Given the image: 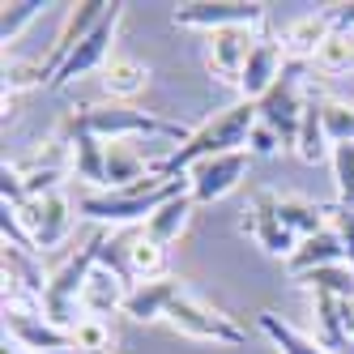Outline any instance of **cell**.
Wrapping results in <instances>:
<instances>
[{
  "label": "cell",
  "mask_w": 354,
  "mask_h": 354,
  "mask_svg": "<svg viewBox=\"0 0 354 354\" xmlns=\"http://www.w3.org/2000/svg\"><path fill=\"white\" fill-rule=\"evenodd\" d=\"M257 103H239L218 111L205 129H196L184 145H175L167 158H158L154 167H149V175H162V180H184V175L196 167V162H209V158H222V154H239V149H248V137L252 129H257Z\"/></svg>",
  "instance_id": "cell-1"
},
{
  "label": "cell",
  "mask_w": 354,
  "mask_h": 354,
  "mask_svg": "<svg viewBox=\"0 0 354 354\" xmlns=\"http://www.w3.org/2000/svg\"><path fill=\"white\" fill-rule=\"evenodd\" d=\"M188 188V180H162V175H149V180L133 184V188H107V192H86L77 201V214L98 222V226H133V222H149L158 205H167L171 196H180Z\"/></svg>",
  "instance_id": "cell-2"
},
{
  "label": "cell",
  "mask_w": 354,
  "mask_h": 354,
  "mask_svg": "<svg viewBox=\"0 0 354 354\" xmlns=\"http://www.w3.org/2000/svg\"><path fill=\"white\" fill-rule=\"evenodd\" d=\"M111 5L107 0H82V5H68L64 9V21H60V30H56V43H52V52H47L43 60H26V64H13L5 68V90H30V86H52L56 82V73L68 64V56L82 47V39L103 21Z\"/></svg>",
  "instance_id": "cell-3"
},
{
  "label": "cell",
  "mask_w": 354,
  "mask_h": 354,
  "mask_svg": "<svg viewBox=\"0 0 354 354\" xmlns=\"http://www.w3.org/2000/svg\"><path fill=\"white\" fill-rule=\"evenodd\" d=\"M103 243H107V235L94 231L77 252H68L64 265H56L52 273H47V295H43L39 308H43L47 320L60 324V328H68V333L86 320V316H82V290H86V282H90V273L98 269Z\"/></svg>",
  "instance_id": "cell-4"
},
{
  "label": "cell",
  "mask_w": 354,
  "mask_h": 354,
  "mask_svg": "<svg viewBox=\"0 0 354 354\" xmlns=\"http://www.w3.org/2000/svg\"><path fill=\"white\" fill-rule=\"evenodd\" d=\"M64 129H77V133H90L98 141H129V137H167L175 145H184L192 133H184L180 124H171L154 111H137V107H124V103H94V107H82L73 111Z\"/></svg>",
  "instance_id": "cell-5"
},
{
  "label": "cell",
  "mask_w": 354,
  "mask_h": 354,
  "mask_svg": "<svg viewBox=\"0 0 354 354\" xmlns=\"http://www.w3.org/2000/svg\"><path fill=\"white\" fill-rule=\"evenodd\" d=\"M303 107H308V98H303V60H286L282 77L269 86V94L257 103L261 111V124L282 137V145H295L299 137V124H303Z\"/></svg>",
  "instance_id": "cell-6"
},
{
  "label": "cell",
  "mask_w": 354,
  "mask_h": 354,
  "mask_svg": "<svg viewBox=\"0 0 354 354\" xmlns=\"http://www.w3.org/2000/svg\"><path fill=\"white\" fill-rule=\"evenodd\" d=\"M13 209V205H9ZM17 222H21V231L30 235L35 252H52L68 239V226H73V205L60 196V192H47V196H30V201H21V205L13 209Z\"/></svg>",
  "instance_id": "cell-7"
},
{
  "label": "cell",
  "mask_w": 354,
  "mask_h": 354,
  "mask_svg": "<svg viewBox=\"0 0 354 354\" xmlns=\"http://www.w3.org/2000/svg\"><path fill=\"white\" fill-rule=\"evenodd\" d=\"M265 21V5H243V0H192V5L175 9V26L188 30H257Z\"/></svg>",
  "instance_id": "cell-8"
},
{
  "label": "cell",
  "mask_w": 354,
  "mask_h": 354,
  "mask_svg": "<svg viewBox=\"0 0 354 354\" xmlns=\"http://www.w3.org/2000/svg\"><path fill=\"white\" fill-rule=\"evenodd\" d=\"M167 320L180 328V333H188V337L214 342V346H243V328L226 316V312L209 308V303H201V299H192V295H180V299H175L171 312H167Z\"/></svg>",
  "instance_id": "cell-9"
},
{
  "label": "cell",
  "mask_w": 354,
  "mask_h": 354,
  "mask_svg": "<svg viewBox=\"0 0 354 354\" xmlns=\"http://www.w3.org/2000/svg\"><path fill=\"white\" fill-rule=\"evenodd\" d=\"M5 333L13 337L17 350H30V354H52V350H77V337L68 328L52 324L43 312H26L17 303H5Z\"/></svg>",
  "instance_id": "cell-10"
},
{
  "label": "cell",
  "mask_w": 354,
  "mask_h": 354,
  "mask_svg": "<svg viewBox=\"0 0 354 354\" xmlns=\"http://www.w3.org/2000/svg\"><path fill=\"white\" fill-rule=\"evenodd\" d=\"M248 149H239V154H222V158H209V162H196L184 180H188V196L192 205H214V201H222L226 192H235L239 180L248 175Z\"/></svg>",
  "instance_id": "cell-11"
},
{
  "label": "cell",
  "mask_w": 354,
  "mask_h": 354,
  "mask_svg": "<svg viewBox=\"0 0 354 354\" xmlns=\"http://www.w3.org/2000/svg\"><path fill=\"white\" fill-rule=\"evenodd\" d=\"M120 13H124V5H111V9L103 13V21H98V26L82 39V47L68 56V64L56 73L52 86H68V82L86 77V73H94V68H107V60H111V39H115V26H120Z\"/></svg>",
  "instance_id": "cell-12"
},
{
  "label": "cell",
  "mask_w": 354,
  "mask_h": 354,
  "mask_svg": "<svg viewBox=\"0 0 354 354\" xmlns=\"http://www.w3.org/2000/svg\"><path fill=\"white\" fill-rule=\"evenodd\" d=\"M243 231L257 239L269 257H282V261H290L295 248H299V239L282 226V218H277V196L273 192H257V196H252V209L243 218Z\"/></svg>",
  "instance_id": "cell-13"
},
{
  "label": "cell",
  "mask_w": 354,
  "mask_h": 354,
  "mask_svg": "<svg viewBox=\"0 0 354 354\" xmlns=\"http://www.w3.org/2000/svg\"><path fill=\"white\" fill-rule=\"evenodd\" d=\"M282 43H273V39H257V47H252V56L243 64V77H239V94H243V103H261V98L269 94V86L282 77Z\"/></svg>",
  "instance_id": "cell-14"
},
{
  "label": "cell",
  "mask_w": 354,
  "mask_h": 354,
  "mask_svg": "<svg viewBox=\"0 0 354 354\" xmlns=\"http://www.w3.org/2000/svg\"><path fill=\"white\" fill-rule=\"evenodd\" d=\"M328 265H346V243H342V235L333 231V226L320 231V235L299 239L295 257L286 261V269H290L295 282H299V277H308V273H316V269H328Z\"/></svg>",
  "instance_id": "cell-15"
},
{
  "label": "cell",
  "mask_w": 354,
  "mask_h": 354,
  "mask_svg": "<svg viewBox=\"0 0 354 354\" xmlns=\"http://www.w3.org/2000/svg\"><path fill=\"white\" fill-rule=\"evenodd\" d=\"M252 47H257V35H252V30H218V35H209V68L218 73L222 82L239 86Z\"/></svg>",
  "instance_id": "cell-16"
},
{
  "label": "cell",
  "mask_w": 354,
  "mask_h": 354,
  "mask_svg": "<svg viewBox=\"0 0 354 354\" xmlns=\"http://www.w3.org/2000/svg\"><path fill=\"white\" fill-rule=\"evenodd\" d=\"M184 295L180 286V277H154V282H137L129 290V299H124V316H133V320H158L171 312V303Z\"/></svg>",
  "instance_id": "cell-17"
},
{
  "label": "cell",
  "mask_w": 354,
  "mask_h": 354,
  "mask_svg": "<svg viewBox=\"0 0 354 354\" xmlns=\"http://www.w3.org/2000/svg\"><path fill=\"white\" fill-rule=\"evenodd\" d=\"M129 282H124L120 273H111V269H103L98 265L94 273H90V282H86V290H82V312L86 316H94V320H103V312H124V299H129Z\"/></svg>",
  "instance_id": "cell-18"
},
{
  "label": "cell",
  "mask_w": 354,
  "mask_h": 354,
  "mask_svg": "<svg viewBox=\"0 0 354 354\" xmlns=\"http://www.w3.org/2000/svg\"><path fill=\"white\" fill-rule=\"evenodd\" d=\"M312 312H316V342H320L328 354H350V350H354V342H350L346 320H342V299H337V295L316 290Z\"/></svg>",
  "instance_id": "cell-19"
},
{
  "label": "cell",
  "mask_w": 354,
  "mask_h": 354,
  "mask_svg": "<svg viewBox=\"0 0 354 354\" xmlns=\"http://www.w3.org/2000/svg\"><path fill=\"white\" fill-rule=\"evenodd\" d=\"M337 35V21H333V13H308V17H299L295 26L286 30V56L290 60H303V56H316L320 47Z\"/></svg>",
  "instance_id": "cell-20"
},
{
  "label": "cell",
  "mask_w": 354,
  "mask_h": 354,
  "mask_svg": "<svg viewBox=\"0 0 354 354\" xmlns=\"http://www.w3.org/2000/svg\"><path fill=\"white\" fill-rule=\"evenodd\" d=\"M188 214H192V196H188V188H184L180 196H171L167 205H158L154 214H149V222L141 226V235H145L149 243L167 248V243H175V239L184 235V226H188Z\"/></svg>",
  "instance_id": "cell-21"
},
{
  "label": "cell",
  "mask_w": 354,
  "mask_h": 354,
  "mask_svg": "<svg viewBox=\"0 0 354 354\" xmlns=\"http://www.w3.org/2000/svg\"><path fill=\"white\" fill-rule=\"evenodd\" d=\"M64 137L73 145V175L86 184H103V192H107V145L77 129H64Z\"/></svg>",
  "instance_id": "cell-22"
},
{
  "label": "cell",
  "mask_w": 354,
  "mask_h": 354,
  "mask_svg": "<svg viewBox=\"0 0 354 354\" xmlns=\"http://www.w3.org/2000/svg\"><path fill=\"white\" fill-rule=\"evenodd\" d=\"M149 180V162L133 141H111L107 145V188H133Z\"/></svg>",
  "instance_id": "cell-23"
},
{
  "label": "cell",
  "mask_w": 354,
  "mask_h": 354,
  "mask_svg": "<svg viewBox=\"0 0 354 354\" xmlns=\"http://www.w3.org/2000/svg\"><path fill=\"white\" fill-rule=\"evenodd\" d=\"M328 145H333V141H328V133H324V103H320V98H308V107H303V124H299V137H295V154L303 162H320L324 154H333Z\"/></svg>",
  "instance_id": "cell-24"
},
{
  "label": "cell",
  "mask_w": 354,
  "mask_h": 354,
  "mask_svg": "<svg viewBox=\"0 0 354 354\" xmlns=\"http://www.w3.org/2000/svg\"><path fill=\"white\" fill-rule=\"evenodd\" d=\"M5 282H13L21 295H30V299H39V303H43V295H47V277H43V269L35 265V252L13 248V243H5Z\"/></svg>",
  "instance_id": "cell-25"
},
{
  "label": "cell",
  "mask_w": 354,
  "mask_h": 354,
  "mask_svg": "<svg viewBox=\"0 0 354 354\" xmlns=\"http://www.w3.org/2000/svg\"><path fill=\"white\" fill-rule=\"evenodd\" d=\"M149 82V68L133 56H111L107 68H103V90L111 98H137Z\"/></svg>",
  "instance_id": "cell-26"
},
{
  "label": "cell",
  "mask_w": 354,
  "mask_h": 354,
  "mask_svg": "<svg viewBox=\"0 0 354 354\" xmlns=\"http://www.w3.org/2000/svg\"><path fill=\"white\" fill-rule=\"evenodd\" d=\"M257 324H261V333L277 346V354H328L320 342H312V337H303L299 328H290L277 312H261Z\"/></svg>",
  "instance_id": "cell-27"
},
{
  "label": "cell",
  "mask_w": 354,
  "mask_h": 354,
  "mask_svg": "<svg viewBox=\"0 0 354 354\" xmlns=\"http://www.w3.org/2000/svg\"><path fill=\"white\" fill-rule=\"evenodd\" d=\"M324 214H328V209L312 205V201H295V196L277 201V218H282V226H286L295 239H308V235L328 231V226H324Z\"/></svg>",
  "instance_id": "cell-28"
},
{
  "label": "cell",
  "mask_w": 354,
  "mask_h": 354,
  "mask_svg": "<svg viewBox=\"0 0 354 354\" xmlns=\"http://www.w3.org/2000/svg\"><path fill=\"white\" fill-rule=\"evenodd\" d=\"M129 265H133V286L137 282H154V277H167L162 273L167 269V248H158V243H149L145 235H137Z\"/></svg>",
  "instance_id": "cell-29"
},
{
  "label": "cell",
  "mask_w": 354,
  "mask_h": 354,
  "mask_svg": "<svg viewBox=\"0 0 354 354\" xmlns=\"http://www.w3.org/2000/svg\"><path fill=\"white\" fill-rule=\"evenodd\" d=\"M312 60H316L320 73H328V77H337V73H350V68H354V35L337 30V35L328 39Z\"/></svg>",
  "instance_id": "cell-30"
},
{
  "label": "cell",
  "mask_w": 354,
  "mask_h": 354,
  "mask_svg": "<svg viewBox=\"0 0 354 354\" xmlns=\"http://www.w3.org/2000/svg\"><path fill=\"white\" fill-rule=\"evenodd\" d=\"M299 282L312 290H324V295H337V299H354V265H328V269L299 277Z\"/></svg>",
  "instance_id": "cell-31"
},
{
  "label": "cell",
  "mask_w": 354,
  "mask_h": 354,
  "mask_svg": "<svg viewBox=\"0 0 354 354\" xmlns=\"http://www.w3.org/2000/svg\"><path fill=\"white\" fill-rule=\"evenodd\" d=\"M333 184H337V205L354 209V141L333 145Z\"/></svg>",
  "instance_id": "cell-32"
},
{
  "label": "cell",
  "mask_w": 354,
  "mask_h": 354,
  "mask_svg": "<svg viewBox=\"0 0 354 354\" xmlns=\"http://www.w3.org/2000/svg\"><path fill=\"white\" fill-rule=\"evenodd\" d=\"M39 9H47V5H39V0H13V5H5V13H0V39L5 43L17 39L39 17Z\"/></svg>",
  "instance_id": "cell-33"
},
{
  "label": "cell",
  "mask_w": 354,
  "mask_h": 354,
  "mask_svg": "<svg viewBox=\"0 0 354 354\" xmlns=\"http://www.w3.org/2000/svg\"><path fill=\"white\" fill-rule=\"evenodd\" d=\"M324 133L333 145L354 141V107L350 103H324Z\"/></svg>",
  "instance_id": "cell-34"
},
{
  "label": "cell",
  "mask_w": 354,
  "mask_h": 354,
  "mask_svg": "<svg viewBox=\"0 0 354 354\" xmlns=\"http://www.w3.org/2000/svg\"><path fill=\"white\" fill-rule=\"evenodd\" d=\"M73 337H77V350H86V354H107V346H111L107 324L94 320V316H86L77 328H73Z\"/></svg>",
  "instance_id": "cell-35"
},
{
  "label": "cell",
  "mask_w": 354,
  "mask_h": 354,
  "mask_svg": "<svg viewBox=\"0 0 354 354\" xmlns=\"http://www.w3.org/2000/svg\"><path fill=\"white\" fill-rule=\"evenodd\" d=\"M328 214H333V231H337V235H342V243H346V265H354V209L333 205Z\"/></svg>",
  "instance_id": "cell-36"
},
{
  "label": "cell",
  "mask_w": 354,
  "mask_h": 354,
  "mask_svg": "<svg viewBox=\"0 0 354 354\" xmlns=\"http://www.w3.org/2000/svg\"><path fill=\"white\" fill-rule=\"evenodd\" d=\"M277 145H282V137H277L269 124L257 120V129H252V137H248V154H277Z\"/></svg>",
  "instance_id": "cell-37"
},
{
  "label": "cell",
  "mask_w": 354,
  "mask_h": 354,
  "mask_svg": "<svg viewBox=\"0 0 354 354\" xmlns=\"http://www.w3.org/2000/svg\"><path fill=\"white\" fill-rule=\"evenodd\" d=\"M328 13H333V21H337V30L354 35V5H328Z\"/></svg>",
  "instance_id": "cell-38"
},
{
  "label": "cell",
  "mask_w": 354,
  "mask_h": 354,
  "mask_svg": "<svg viewBox=\"0 0 354 354\" xmlns=\"http://www.w3.org/2000/svg\"><path fill=\"white\" fill-rule=\"evenodd\" d=\"M52 354H82V350H52Z\"/></svg>",
  "instance_id": "cell-39"
}]
</instances>
